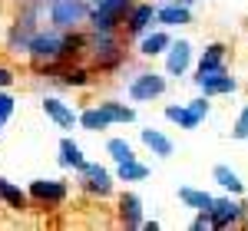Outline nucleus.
I'll return each instance as SVG.
<instances>
[{
    "label": "nucleus",
    "mask_w": 248,
    "mask_h": 231,
    "mask_svg": "<svg viewBox=\"0 0 248 231\" xmlns=\"http://www.w3.org/2000/svg\"><path fill=\"white\" fill-rule=\"evenodd\" d=\"M192 228H195V231H209V228H212V218H209V212H199V218L192 221Z\"/></svg>",
    "instance_id": "nucleus-30"
},
{
    "label": "nucleus",
    "mask_w": 248,
    "mask_h": 231,
    "mask_svg": "<svg viewBox=\"0 0 248 231\" xmlns=\"http://www.w3.org/2000/svg\"><path fill=\"white\" fill-rule=\"evenodd\" d=\"M166 119L175 122L179 129H189V132H192V129H199V122H202L199 116L192 113L189 102H169V106H166Z\"/></svg>",
    "instance_id": "nucleus-16"
},
{
    "label": "nucleus",
    "mask_w": 248,
    "mask_h": 231,
    "mask_svg": "<svg viewBox=\"0 0 248 231\" xmlns=\"http://www.w3.org/2000/svg\"><path fill=\"white\" fill-rule=\"evenodd\" d=\"M106 152L113 155V162H116V165H119V162H129V159H136L133 145H129L126 139H109V142H106Z\"/></svg>",
    "instance_id": "nucleus-26"
},
{
    "label": "nucleus",
    "mask_w": 248,
    "mask_h": 231,
    "mask_svg": "<svg viewBox=\"0 0 248 231\" xmlns=\"http://www.w3.org/2000/svg\"><path fill=\"white\" fill-rule=\"evenodd\" d=\"M14 70H7V66H0V89H7V86H14Z\"/></svg>",
    "instance_id": "nucleus-31"
},
{
    "label": "nucleus",
    "mask_w": 248,
    "mask_h": 231,
    "mask_svg": "<svg viewBox=\"0 0 248 231\" xmlns=\"http://www.w3.org/2000/svg\"><path fill=\"white\" fill-rule=\"evenodd\" d=\"M189 106H192V113L199 116V119H205V116L212 113V102H209V96H205V93H202V96H195Z\"/></svg>",
    "instance_id": "nucleus-28"
},
{
    "label": "nucleus",
    "mask_w": 248,
    "mask_h": 231,
    "mask_svg": "<svg viewBox=\"0 0 248 231\" xmlns=\"http://www.w3.org/2000/svg\"><path fill=\"white\" fill-rule=\"evenodd\" d=\"M60 165H66V169H83L86 165V159H83V149H79L73 139H60Z\"/></svg>",
    "instance_id": "nucleus-23"
},
{
    "label": "nucleus",
    "mask_w": 248,
    "mask_h": 231,
    "mask_svg": "<svg viewBox=\"0 0 248 231\" xmlns=\"http://www.w3.org/2000/svg\"><path fill=\"white\" fill-rule=\"evenodd\" d=\"M172 37L166 30H146L142 40H139V57H159V53H166L169 50Z\"/></svg>",
    "instance_id": "nucleus-15"
},
{
    "label": "nucleus",
    "mask_w": 248,
    "mask_h": 231,
    "mask_svg": "<svg viewBox=\"0 0 248 231\" xmlns=\"http://www.w3.org/2000/svg\"><path fill=\"white\" fill-rule=\"evenodd\" d=\"M66 182H60V178H33L30 182V198H37L43 205H60V202H66Z\"/></svg>",
    "instance_id": "nucleus-10"
},
{
    "label": "nucleus",
    "mask_w": 248,
    "mask_h": 231,
    "mask_svg": "<svg viewBox=\"0 0 248 231\" xmlns=\"http://www.w3.org/2000/svg\"><path fill=\"white\" fill-rule=\"evenodd\" d=\"M209 218H212V228H232L238 221L248 218V202H235V198H215V205L209 208Z\"/></svg>",
    "instance_id": "nucleus-6"
},
{
    "label": "nucleus",
    "mask_w": 248,
    "mask_h": 231,
    "mask_svg": "<svg viewBox=\"0 0 248 231\" xmlns=\"http://www.w3.org/2000/svg\"><path fill=\"white\" fill-rule=\"evenodd\" d=\"M153 20H155L153 3H133L129 14H126V33L129 37H142L146 30H153Z\"/></svg>",
    "instance_id": "nucleus-11"
},
{
    "label": "nucleus",
    "mask_w": 248,
    "mask_h": 231,
    "mask_svg": "<svg viewBox=\"0 0 248 231\" xmlns=\"http://www.w3.org/2000/svg\"><path fill=\"white\" fill-rule=\"evenodd\" d=\"M179 3H186V7H192V3H195V0H179Z\"/></svg>",
    "instance_id": "nucleus-32"
},
{
    "label": "nucleus",
    "mask_w": 248,
    "mask_h": 231,
    "mask_svg": "<svg viewBox=\"0 0 248 231\" xmlns=\"http://www.w3.org/2000/svg\"><path fill=\"white\" fill-rule=\"evenodd\" d=\"M139 139L153 149V155H159V159H169L172 152H175V145H172V139L166 132H159V129H139Z\"/></svg>",
    "instance_id": "nucleus-18"
},
{
    "label": "nucleus",
    "mask_w": 248,
    "mask_h": 231,
    "mask_svg": "<svg viewBox=\"0 0 248 231\" xmlns=\"http://www.w3.org/2000/svg\"><path fill=\"white\" fill-rule=\"evenodd\" d=\"M103 109L109 113V119H113V122H123V126H126V122H136V109H133V106H126V102L106 99V102H103Z\"/></svg>",
    "instance_id": "nucleus-25"
},
{
    "label": "nucleus",
    "mask_w": 248,
    "mask_h": 231,
    "mask_svg": "<svg viewBox=\"0 0 248 231\" xmlns=\"http://www.w3.org/2000/svg\"><path fill=\"white\" fill-rule=\"evenodd\" d=\"M155 20L162 27H186V23H192V10L186 3H179V0H169V3L155 7Z\"/></svg>",
    "instance_id": "nucleus-12"
},
{
    "label": "nucleus",
    "mask_w": 248,
    "mask_h": 231,
    "mask_svg": "<svg viewBox=\"0 0 248 231\" xmlns=\"http://www.w3.org/2000/svg\"><path fill=\"white\" fill-rule=\"evenodd\" d=\"M129 0H93V14H90V27L93 30H116L126 14H129Z\"/></svg>",
    "instance_id": "nucleus-3"
},
{
    "label": "nucleus",
    "mask_w": 248,
    "mask_h": 231,
    "mask_svg": "<svg viewBox=\"0 0 248 231\" xmlns=\"http://www.w3.org/2000/svg\"><path fill=\"white\" fill-rule=\"evenodd\" d=\"M86 50L93 53V63L99 70H116V66L123 63V57H126V50H123V43L116 37V30H93Z\"/></svg>",
    "instance_id": "nucleus-1"
},
{
    "label": "nucleus",
    "mask_w": 248,
    "mask_h": 231,
    "mask_svg": "<svg viewBox=\"0 0 248 231\" xmlns=\"http://www.w3.org/2000/svg\"><path fill=\"white\" fill-rule=\"evenodd\" d=\"M232 139H238V142H245V139H248V102L242 106V113H238V119H235Z\"/></svg>",
    "instance_id": "nucleus-27"
},
{
    "label": "nucleus",
    "mask_w": 248,
    "mask_h": 231,
    "mask_svg": "<svg viewBox=\"0 0 248 231\" xmlns=\"http://www.w3.org/2000/svg\"><path fill=\"white\" fill-rule=\"evenodd\" d=\"M63 37H66V33L57 30V27H53V30H37L33 40H30V50H27V53H30L33 59L53 63V59L63 57Z\"/></svg>",
    "instance_id": "nucleus-4"
},
{
    "label": "nucleus",
    "mask_w": 248,
    "mask_h": 231,
    "mask_svg": "<svg viewBox=\"0 0 248 231\" xmlns=\"http://www.w3.org/2000/svg\"><path fill=\"white\" fill-rule=\"evenodd\" d=\"M166 86H169L166 76L146 70V73H136V76L129 79V89H126V93H129L133 102H153V99H159L162 93H166Z\"/></svg>",
    "instance_id": "nucleus-5"
},
{
    "label": "nucleus",
    "mask_w": 248,
    "mask_h": 231,
    "mask_svg": "<svg viewBox=\"0 0 248 231\" xmlns=\"http://www.w3.org/2000/svg\"><path fill=\"white\" fill-rule=\"evenodd\" d=\"M179 202H182L186 208H192V212H209L212 205H215V198H212L209 192H202V188H189V185L179 188Z\"/></svg>",
    "instance_id": "nucleus-20"
},
{
    "label": "nucleus",
    "mask_w": 248,
    "mask_h": 231,
    "mask_svg": "<svg viewBox=\"0 0 248 231\" xmlns=\"http://www.w3.org/2000/svg\"><path fill=\"white\" fill-rule=\"evenodd\" d=\"M14 113V96H7V93H0V122H7Z\"/></svg>",
    "instance_id": "nucleus-29"
},
{
    "label": "nucleus",
    "mask_w": 248,
    "mask_h": 231,
    "mask_svg": "<svg viewBox=\"0 0 248 231\" xmlns=\"http://www.w3.org/2000/svg\"><path fill=\"white\" fill-rule=\"evenodd\" d=\"M225 53H229L225 43H209V46L202 50V57H199V73H215V70H222V66H225Z\"/></svg>",
    "instance_id": "nucleus-17"
},
{
    "label": "nucleus",
    "mask_w": 248,
    "mask_h": 231,
    "mask_svg": "<svg viewBox=\"0 0 248 231\" xmlns=\"http://www.w3.org/2000/svg\"><path fill=\"white\" fill-rule=\"evenodd\" d=\"M79 188L90 195H99V198H106V195H113V175L106 172L103 165H83L79 169Z\"/></svg>",
    "instance_id": "nucleus-8"
},
{
    "label": "nucleus",
    "mask_w": 248,
    "mask_h": 231,
    "mask_svg": "<svg viewBox=\"0 0 248 231\" xmlns=\"http://www.w3.org/2000/svg\"><path fill=\"white\" fill-rule=\"evenodd\" d=\"M43 113L50 116V119L57 122L60 129H73V126L79 122V116L73 113V109H70L66 102H60L57 96H46V99H43Z\"/></svg>",
    "instance_id": "nucleus-14"
},
{
    "label": "nucleus",
    "mask_w": 248,
    "mask_h": 231,
    "mask_svg": "<svg viewBox=\"0 0 248 231\" xmlns=\"http://www.w3.org/2000/svg\"><path fill=\"white\" fill-rule=\"evenodd\" d=\"M212 182H218L225 192H232V195H242L245 192V185H242V175L235 172V169H229V165H215L212 169Z\"/></svg>",
    "instance_id": "nucleus-22"
},
{
    "label": "nucleus",
    "mask_w": 248,
    "mask_h": 231,
    "mask_svg": "<svg viewBox=\"0 0 248 231\" xmlns=\"http://www.w3.org/2000/svg\"><path fill=\"white\" fill-rule=\"evenodd\" d=\"M79 126H83L86 132H103V129L113 126V119H109V113H106L103 106H90V109L79 113Z\"/></svg>",
    "instance_id": "nucleus-19"
},
{
    "label": "nucleus",
    "mask_w": 248,
    "mask_h": 231,
    "mask_svg": "<svg viewBox=\"0 0 248 231\" xmlns=\"http://www.w3.org/2000/svg\"><path fill=\"white\" fill-rule=\"evenodd\" d=\"M195 86L209 99L212 96H229V93L238 89V83H235V76L229 73V66H222V70H215V73H199V76H195Z\"/></svg>",
    "instance_id": "nucleus-7"
},
{
    "label": "nucleus",
    "mask_w": 248,
    "mask_h": 231,
    "mask_svg": "<svg viewBox=\"0 0 248 231\" xmlns=\"http://www.w3.org/2000/svg\"><path fill=\"white\" fill-rule=\"evenodd\" d=\"M192 66V43L189 40H172L166 50V73L169 76H186V70Z\"/></svg>",
    "instance_id": "nucleus-9"
},
{
    "label": "nucleus",
    "mask_w": 248,
    "mask_h": 231,
    "mask_svg": "<svg viewBox=\"0 0 248 231\" xmlns=\"http://www.w3.org/2000/svg\"><path fill=\"white\" fill-rule=\"evenodd\" d=\"M0 202H3L7 208H14V212H23V208H27V192H23L20 185H14L10 178L0 175Z\"/></svg>",
    "instance_id": "nucleus-21"
},
{
    "label": "nucleus",
    "mask_w": 248,
    "mask_h": 231,
    "mask_svg": "<svg viewBox=\"0 0 248 231\" xmlns=\"http://www.w3.org/2000/svg\"><path fill=\"white\" fill-rule=\"evenodd\" d=\"M116 178L119 182H142V178H149V165H142V162H119V169H116Z\"/></svg>",
    "instance_id": "nucleus-24"
},
{
    "label": "nucleus",
    "mask_w": 248,
    "mask_h": 231,
    "mask_svg": "<svg viewBox=\"0 0 248 231\" xmlns=\"http://www.w3.org/2000/svg\"><path fill=\"white\" fill-rule=\"evenodd\" d=\"M46 14H50V23L57 30H77L79 23L90 20L93 3H86V0H50Z\"/></svg>",
    "instance_id": "nucleus-2"
},
{
    "label": "nucleus",
    "mask_w": 248,
    "mask_h": 231,
    "mask_svg": "<svg viewBox=\"0 0 248 231\" xmlns=\"http://www.w3.org/2000/svg\"><path fill=\"white\" fill-rule=\"evenodd\" d=\"M119 221L126 228H142V198L136 192L119 195Z\"/></svg>",
    "instance_id": "nucleus-13"
},
{
    "label": "nucleus",
    "mask_w": 248,
    "mask_h": 231,
    "mask_svg": "<svg viewBox=\"0 0 248 231\" xmlns=\"http://www.w3.org/2000/svg\"><path fill=\"white\" fill-rule=\"evenodd\" d=\"M0 126H3V122H0Z\"/></svg>",
    "instance_id": "nucleus-33"
}]
</instances>
